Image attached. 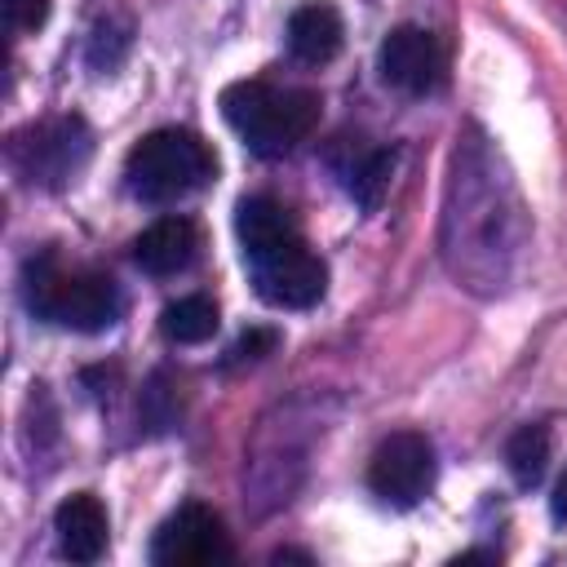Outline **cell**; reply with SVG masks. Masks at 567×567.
<instances>
[{
    "label": "cell",
    "mask_w": 567,
    "mask_h": 567,
    "mask_svg": "<svg viewBox=\"0 0 567 567\" xmlns=\"http://www.w3.org/2000/svg\"><path fill=\"white\" fill-rule=\"evenodd\" d=\"M221 115L244 137V146L261 159L288 155L319 124V93L310 89H275L266 80H235L221 89Z\"/></svg>",
    "instance_id": "7a4b0ae2"
},
{
    "label": "cell",
    "mask_w": 567,
    "mask_h": 567,
    "mask_svg": "<svg viewBox=\"0 0 567 567\" xmlns=\"http://www.w3.org/2000/svg\"><path fill=\"white\" fill-rule=\"evenodd\" d=\"M443 44L425 27H394L377 49V71L399 93H434L443 84Z\"/></svg>",
    "instance_id": "ba28073f"
},
{
    "label": "cell",
    "mask_w": 567,
    "mask_h": 567,
    "mask_svg": "<svg viewBox=\"0 0 567 567\" xmlns=\"http://www.w3.org/2000/svg\"><path fill=\"white\" fill-rule=\"evenodd\" d=\"M22 297H27L31 315H40L58 328H71V332H106L124 310L111 275L89 270V266H66L53 248H44L27 261Z\"/></svg>",
    "instance_id": "6da1fadb"
},
{
    "label": "cell",
    "mask_w": 567,
    "mask_h": 567,
    "mask_svg": "<svg viewBox=\"0 0 567 567\" xmlns=\"http://www.w3.org/2000/svg\"><path fill=\"white\" fill-rule=\"evenodd\" d=\"M244 266H248L252 292L275 310H306L328 288V266L319 252H310L301 235L275 239L266 248H248Z\"/></svg>",
    "instance_id": "5b68a950"
},
{
    "label": "cell",
    "mask_w": 567,
    "mask_h": 567,
    "mask_svg": "<svg viewBox=\"0 0 567 567\" xmlns=\"http://www.w3.org/2000/svg\"><path fill=\"white\" fill-rule=\"evenodd\" d=\"M53 0H4V18L13 31H40L49 22Z\"/></svg>",
    "instance_id": "ac0fdd59"
},
{
    "label": "cell",
    "mask_w": 567,
    "mask_h": 567,
    "mask_svg": "<svg viewBox=\"0 0 567 567\" xmlns=\"http://www.w3.org/2000/svg\"><path fill=\"white\" fill-rule=\"evenodd\" d=\"M456 563H496V554H492V549H470V554H461Z\"/></svg>",
    "instance_id": "44dd1931"
},
{
    "label": "cell",
    "mask_w": 567,
    "mask_h": 567,
    "mask_svg": "<svg viewBox=\"0 0 567 567\" xmlns=\"http://www.w3.org/2000/svg\"><path fill=\"white\" fill-rule=\"evenodd\" d=\"M275 346H279V332H275V328H248V332L230 346L226 363H230V368H235V363H261Z\"/></svg>",
    "instance_id": "e0dca14e"
},
{
    "label": "cell",
    "mask_w": 567,
    "mask_h": 567,
    "mask_svg": "<svg viewBox=\"0 0 567 567\" xmlns=\"http://www.w3.org/2000/svg\"><path fill=\"white\" fill-rule=\"evenodd\" d=\"M217 159L208 142L190 128H155L133 142L124 159V182L142 204H177L213 177Z\"/></svg>",
    "instance_id": "3957f363"
},
{
    "label": "cell",
    "mask_w": 567,
    "mask_h": 567,
    "mask_svg": "<svg viewBox=\"0 0 567 567\" xmlns=\"http://www.w3.org/2000/svg\"><path fill=\"white\" fill-rule=\"evenodd\" d=\"M235 235H239V244L248 252V248H266L275 239L301 235V230H297V217H292L288 204H279L270 195H244L235 204Z\"/></svg>",
    "instance_id": "4fadbf2b"
},
{
    "label": "cell",
    "mask_w": 567,
    "mask_h": 567,
    "mask_svg": "<svg viewBox=\"0 0 567 567\" xmlns=\"http://www.w3.org/2000/svg\"><path fill=\"white\" fill-rule=\"evenodd\" d=\"M328 164L341 177V186L350 190V199L363 213H377L385 190H390L399 151L394 146H363V137H337V146L328 151Z\"/></svg>",
    "instance_id": "9c48e42d"
},
{
    "label": "cell",
    "mask_w": 567,
    "mask_h": 567,
    "mask_svg": "<svg viewBox=\"0 0 567 567\" xmlns=\"http://www.w3.org/2000/svg\"><path fill=\"white\" fill-rule=\"evenodd\" d=\"M53 532H58L62 558H71V563H97L106 554L111 523H106V509H102V501L93 492H75V496H66L58 505Z\"/></svg>",
    "instance_id": "8fae6325"
},
{
    "label": "cell",
    "mask_w": 567,
    "mask_h": 567,
    "mask_svg": "<svg viewBox=\"0 0 567 567\" xmlns=\"http://www.w3.org/2000/svg\"><path fill=\"white\" fill-rule=\"evenodd\" d=\"M549 509H554V518H558V523H567V470H563V478H558V487H554Z\"/></svg>",
    "instance_id": "ffe728a7"
},
{
    "label": "cell",
    "mask_w": 567,
    "mask_h": 567,
    "mask_svg": "<svg viewBox=\"0 0 567 567\" xmlns=\"http://www.w3.org/2000/svg\"><path fill=\"white\" fill-rule=\"evenodd\" d=\"M124 53H128V27L115 22V18L97 22L93 27V40H89V66L93 71H111V66H120Z\"/></svg>",
    "instance_id": "2e32d148"
},
{
    "label": "cell",
    "mask_w": 567,
    "mask_h": 567,
    "mask_svg": "<svg viewBox=\"0 0 567 567\" xmlns=\"http://www.w3.org/2000/svg\"><path fill=\"white\" fill-rule=\"evenodd\" d=\"M341 40H346V27H341V13L328 4V0H310L301 9H292L288 18V53L306 66H323L341 53Z\"/></svg>",
    "instance_id": "7c38bea8"
},
{
    "label": "cell",
    "mask_w": 567,
    "mask_h": 567,
    "mask_svg": "<svg viewBox=\"0 0 567 567\" xmlns=\"http://www.w3.org/2000/svg\"><path fill=\"white\" fill-rule=\"evenodd\" d=\"M93 155V133L80 115H49L9 137V164L27 186L62 190Z\"/></svg>",
    "instance_id": "277c9868"
},
{
    "label": "cell",
    "mask_w": 567,
    "mask_h": 567,
    "mask_svg": "<svg viewBox=\"0 0 567 567\" xmlns=\"http://www.w3.org/2000/svg\"><path fill=\"white\" fill-rule=\"evenodd\" d=\"M142 412H146L151 430H164V425H173V408H168V381H164V377H151Z\"/></svg>",
    "instance_id": "d6986e66"
},
{
    "label": "cell",
    "mask_w": 567,
    "mask_h": 567,
    "mask_svg": "<svg viewBox=\"0 0 567 567\" xmlns=\"http://www.w3.org/2000/svg\"><path fill=\"white\" fill-rule=\"evenodd\" d=\"M217 306H213V297H199V292H190V297H177V301H168L164 310H159V332L173 341V346H199V341H208L213 332H217Z\"/></svg>",
    "instance_id": "5bb4252c"
},
{
    "label": "cell",
    "mask_w": 567,
    "mask_h": 567,
    "mask_svg": "<svg viewBox=\"0 0 567 567\" xmlns=\"http://www.w3.org/2000/svg\"><path fill=\"white\" fill-rule=\"evenodd\" d=\"M230 558H235V545L226 536V523L199 501L177 505L151 536L155 567H208V563H230Z\"/></svg>",
    "instance_id": "8992f818"
},
{
    "label": "cell",
    "mask_w": 567,
    "mask_h": 567,
    "mask_svg": "<svg viewBox=\"0 0 567 567\" xmlns=\"http://www.w3.org/2000/svg\"><path fill=\"white\" fill-rule=\"evenodd\" d=\"M199 257V226L190 217H159L151 221L137 239H133V261L137 270L164 279V275H182L190 261Z\"/></svg>",
    "instance_id": "30bf717a"
},
{
    "label": "cell",
    "mask_w": 567,
    "mask_h": 567,
    "mask_svg": "<svg viewBox=\"0 0 567 567\" xmlns=\"http://www.w3.org/2000/svg\"><path fill=\"white\" fill-rule=\"evenodd\" d=\"M505 465L514 474L518 487H536L549 470V430L545 425H518L509 439H505Z\"/></svg>",
    "instance_id": "9a60e30c"
},
{
    "label": "cell",
    "mask_w": 567,
    "mask_h": 567,
    "mask_svg": "<svg viewBox=\"0 0 567 567\" xmlns=\"http://www.w3.org/2000/svg\"><path fill=\"white\" fill-rule=\"evenodd\" d=\"M434 483V447L416 430H394L368 461V487L394 509H412Z\"/></svg>",
    "instance_id": "52a82bcc"
}]
</instances>
